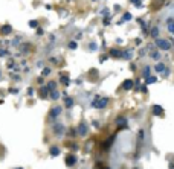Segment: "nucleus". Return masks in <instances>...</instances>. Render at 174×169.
<instances>
[{
  "label": "nucleus",
  "instance_id": "1",
  "mask_svg": "<svg viewBox=\"0 0 174 169\" xmlns=\"http://www.w3.org/2000/svg\"><path fill=\"white\" fill-rule=\"evenodd\" d=\"M156 46L160 49V50H169L172 47V43L171 40H166V38H156Z\"/></svg>",
  "mask_w": 174,
  "mask_h": 169
},
{
  "label": "nucleus",
  "instance_id": "2",
  "mask_svg": "<svg viewBox=\"0 0 174 169\" xmlns=\"http://www.w3.org/2000/svg\"><path fill=\"white\" fill-rule=\"evenodd\" d=\"M107 104H109V98H96L92 102V107H95V108H106Z\"/></svg>",
  "mask_w": 174,
  "mask_h": 169
},
{
  "label": "nucleus",
  "instance_id": "3",
  "mask_svg": "<svg viewBox=\"0 0 174 169\" xmlns=\"http://www.w3.org/2000/svg\"><path fill=\"white\" fill-rule=\"evenodd\" d=\"M64 131H66V126H64L63 123H55V125H54V134H55L58 139L63 137Z\"/></svg>",
  "mask_w": 174,
  "mask_h": 169
},
{
  "label": "nucleus",
  "instance_id": "4",
  "mask_svg": "<svg viewBox=\"0 0 174 169\" xmlns=\"http://www.w3.org/2000/svg\"><path fill=\"white\" fill-rule=\"evenodd\" d=\"M61 113H63V108H61L60 105L52 107V108H50V111H49V119H55V117H58Z\"/></svg>",
  "mask_w": 174,
  "mask_h": 169
},
{
  "label": "nucleus",
  "instance_id": "5",
  "mask_svg": "<svg viewBox=\"0 0 174 169\" xmlns=\"http://www.w3.org/2000/svg\"><path fill=\"white\" fill-rule=\"evenodd\" d=\"M87 131H89V126H87V123H79V126H78V129H76V133H78V136L79 137H84V136H87Z\"/></svg>",
  "mask_w": 174,
  "mask_h": 169
},
{
  "label": "nucleus",
  "instance_id": "6",
  "mask_svg": "<svg viewBox=\"0 0 174 169\" xmlns=\"http://www.w3.org/2000/svg\"><path fill=\"white\" fill-rule=\"evenodd\" d=\"M151 113L154 114V116H163V113H165V110H163V107L162 105H153L151 107Z\"/></svg>",
  "mask_w": 174,
  "mask_h": 169
},
{
  "label": "nucleus",
  "instance_id": "7",
  "mask_svg": "<svg viewBox=\"0 0 174 169\" xmlns=\"http://www.w3.org/2000/svg\"><path fill=\"white\" fill-rule=\"evenodd\" d=\"M76 161H78V158H76V155H73V154H69L67 157H66V166H75L76 164Z\"/></svg>",
  "mask_w": 174,
  "mask_h": 169
},
{
  "label": "nucleus",
  "instance_id": "8",
  "mask_svg": "<svg viewBox=\"0 0 174 169\" xmlns=\"http://www.w3.org/2000/svg\"><path fill=\"white\" fill-rule=\"evenodd\" d=\"M133 87H134V82H133V79H125V81L122 82V85H121V88H122V90H125V91L131 90Z\"/></svg>",
  "mask_w": 174,
  "mask_h": 169
},
{
  "label": "nucleus",
  "instance_id": "9",
  "mask_svg": "<svg viewBox=\"0 0 174 169\" xmlns=\"http://www.w3.org/2000/svg\"><path fill=\"white\" fill-rule=\"evenodd\" d=\"M116 125L119 128H127L128 126V122H127V119L124 116H119V117H116Z\"/></svg>",
  "mask_w": 174,
  "mask_h": 169
},
{
  "label": "nucleus",
  "instance_id": "10",
  "mask_svg": "<svg viewBox=\"0 0 174 169\" xmlns=\"http://www.w3.org/2000/svg\"><path fill=\"white\" fill-rule=\"evenodd\" d=\"M11 32H12V28H11L9 25H5V26H2V28H0V35H3V37L9 35Z\"/></svg>",
  "mask_w": 174,
  "mask_h": 169
},
{
  "label": "nucleus",
  "instance_id": "11",
  "mask_svg": "<svg viewBox=\"0 0 174 169\" xmlns=\"http://www.w3.org/2000/svg\"><path fill=\"white\" fill-rule=\"evenodd\" d=\"M113 140H115V136H112L109 140H106V142L101 145V149H103V151H109V148H110V145L113 143Z\"/></svg>",
  "mask_w": 174,
  "mask_h": 169
},
{
  "label": "nucleus",
  "instance_id": "12",
  "mask_svg": "<svg viewBox=\"0 0 174 169\" xmlns=\"http://www.w3.org/2000/svg\"><path fill=\"white\" fill-rule=\"evenodd\" d=\"M109 55L113 57V58H121V57H122V52H121L119 49L113 47V49H110V53H109Z\"/></svg>",
  "mask_w": 174,
  "mask_h": 169
},
{
  "label": "nucleus",
  "instance_id": "13",
  "mask_svg": "<svg viewBox=\"0 0 174 169\" xmlns=\"http://www.w3.org/2000/svg\"><path fill=\"white\" fill-rule=\"evenodd\" d=\"M49 93H50V91L47 90V87H41V88H40V91H38V96H40L41 99H46Z\"/></svg>",
  "mask_w": 174,
  "mask_h": 169
},
{
  "label": "nucleus",
  "instance_id": "14",
  "mask_svg": "<svg viewBox=\"0 0 174 169\" xmlns=\"http://www.w3.org/2000/svg\"><path fill=\"white\" fill-rule=\"evenodd\" d=\"M166 69V66L163 64V63H157L156 66H154V70L157 72V73H163V70Z\"/></svg>",
  "mask_w": 174,
  "mask_h": 169
},
{
  "label": "nucleus",
  "instance_id": "15",
  "mask_svg": "<svg viewBox=\"0 0 174 169\" xmlns=\"http://www.w3.org/2000/svg\"><path fill=\"white\" fill-rule=\"evenodd\" d=\"M166 29H168L169 34H174V20H172V19H169V20L166 22Z\"/></svg>",
  "mask_w": 174,
  "mask_h": 169
},
{
  "label": "nucleus",
  "instance_id": "16",
  "mask_svg": "<svg viewBox=\"0 0 174 169\" xmlns=\"http://www.w3.org/2000/svg\"><path fill=\"white\" fill-rule=\"evenodd\" d=\"M131 57H133V50L128 49V50H124V52H122V57H121V58H124V60H131Z\"/></svg>",
  "mask_w": 174,
  "mask_h": 169
},
{
  "label": "nucleus",
  "instance_id": "17",
  "mask_svg": "<svg viewBox=\"0 0 174 169\" xmlns=\"http://www.w3.org/2000/svg\"><path fill=\"white\" fill-rule=\"evenodd\" d=\"M49 154H50L52 157H58V155H60V148H58V146H52V148L49 149Z\"/></svg>",
  "mask_w": 174,
  "mask_h": 169
},
{
  "label": "nucleus",
  "instance_id": "18",
  "mask_svg": "<svg viewBox=\"0 0 174 169\" xmlns=\"http://www.w3.org/2000/svg\"><path fill=\"white\" fill-rule=\"evenodd\" d=\"M150 35L153 37V38H157L159 37V28H151V31H150Z\"/></svg>",
  "mask_w": 174,
  "mask_h": 169
},
{
  "label": "nucleus",
  "instance_id": "19",
  "mask_svg": "<svg viewBox=\"0 0 174 169\" xmlns=\"http://www.w3.org/2000/svg\"><path fill=\"white\" fill-rule=\"evenodd\" d=\"M150 57H151L153 60H159V58H160V53H159L157 50H154V49H153V50L150 52Z\"/></svg>",
  "mask_w": 174,
  "mask_h": 169
},
{
  "label": "nucleus",
  "instance_id": "20",
  "mask_svg": "<svg viewBox=\"0 0 174 169\" xmlns=\"http://www.w3.org/2000/svg\"><path fill=\"white\" fill-rule=\"evenodd\" d=\"M156 81H157L156 76H147V78H145V84H154Z\"/></svg>",
  "mask_w": 174,
  "mask_h": 169
},
{
  "label": "nucleus",
  "instance_id": "21",
  "mask_svg": "<svg viewBox=\"0 0 174 169\" xmlns=\"http://www.w3.org/2000/svg\"><path fill=\"white\" fill-rule=\"evenodd\" d=\"M46 87H47V90H49V91H52V90H55V87H57V82H55V81H49Z\"/></svg>",
  "mask_w": 174,
  "mask_h": 169
},
{
  "label": "nucleus",
  "instance_id": "22",
  "mask_svg": "<svg viewBox=\"0 0 174 169\" xmlns=\"http://www.w3.org/2000/svg\"><path fill=\"white\" fill-rule=\"evenodd\" d=\"M61 82H63V84H64V85L67 87V85L70 84V79H69V78H67L66 75H61Z\"/></svg>",
  "mask_w": 174,
  "mask_h": 169
},
{
  "label": "nucleus",
  "instance_id": "23",
  "mask_svg": "<svg viewBox=\"0 0 174 169\" xmlns=\"http://www.w3.org/2000/svg\"><path fill=\"white\" fill-rule=\"evenodd\" d=\"M29 26H31L32 29H38V22H37V20H31V22H29Z\"/></svg>",
  "mask_w": 174,
  "mask_h": 169
},
{
  "label": "nucleus",
  "instance_id": "24",
  "mask_svg": "<svg viewBox=\"0 0 174 169\" xmlns=\"http://www.w3.org/2000/svg\"><path fill=\"white\" fill-rule=\"evenodd\" d=\"M66 107H67V108L73 107V99H72V98H66Z\"/></svg>",
  "mask_w": 174,
  "mask_h": 169
},
{
  "label": "nucleus",
  "instance_id": "25",
  "mask_svg": "<svg viewBox=\"0 0 174 169\" xmlns=\"http://www.w3.org/2000/svg\"><path fill=\"white\" fill-rule=\"evenodd\" d=\"M130 2H131L136 8H141V6H142V0H130Z\"/></svg>",
  "mask_w": 174,
  "mask_h": 169
},
{
  "label": "nucleus",
  "instance_id": "26",
  "mask_svg": "<svg viewBox=\"0 0 174 169\" xmlns=\"http://www.w3.org/2000/svg\"><path fill=\"white\" fill-rule=\"evenodd\" d=\"M122 20H124V22H130V20H131V14H130V12H125L124 17H122Z\"/></svg>",
  "mask_w": 174,
  "mask_h": 169
},
{
  "label": "nucleus",
  "instance_id": "27",
  "mask_svg": "<svg viewBox=\"0 0 174 169\" xmlns=\"http://www.w3.org/2000/svg\"><path fill=\"white\" fill-rule=\"evenodd\" d=\"M47 75H50V69L49 67H44L43 69V76H47Z\"/></svg>",
  "mask_w": 174,
  "mask_h": 169
},
{
  "label": "nucleus",
  "instance_id": "28",
  "mask_svg": "<svg viewBox=\"0 0 174 169\" xmlns=\"http://www.w3.org/2000/svg\"><path fill=\"white\" fill-rule=\"evenodd\" d=\"M147 76H150V67L148 66L144 69V78H147Z\"/></svg>",
  "mask_w": 174,
  "mask_h": 169
},
{
  "label": "nucleus",
  "instance_id": "29",
  "mask_svg": "<svg viewBox=\"0 0 174 169\" xmlns=\"http://www.w3.org/2000/svg\"><path fill=\"white\" fill-rule=\"evenodd\" d=\"M76 46H78L76 41H70V43H69V47H70V49H76Z\"/></svg>",
  "mask_w": 174,
  "mask_h": 169
},
{
  "label": "nucleus",
  "instance_id": "30",
  "mask_svg": "<svg viewBox=\"0 0 174 169\" xmlns=\"http://www.w3.org/2000/svg\"><path fill=\"white\" fill-rule=\"evenodd\" d=\"M89 47H90V50H96V49H98V44H96V43H92Z\"/></svg>",
  "mask_w": 174,
  "mask_h": 169
},
{
  "label": "nucleus",
  "instance_id": "31",
  "mask_svg": "<svg viewBox=\"0 0 174 169\" xmlns=\"http://www.w3.org/2000/svg\"><path fill=\"white\" fill-rule=\"evenodd\" d=\"M137 90H141L142 93H147V85H142L141 88H137Z\"/></svg>",
  "mask_w": 174,
  "mask_h": 169
},
{
  "label": "nucleus",
  "instance_id": "32",
  "mask_svg": "<svg viewBox=\"0 0 174 169\" xmlns=\"http://www.w3.org/2000/svg\"><path fill=\"white\" fill-rule=\"evenodd\" d=\"M0 57H6V50L5 49H0Z\"/></svg>",
  "mask_w": 174,
  "mask_h": 169
},
{
  "label": "nucleus",
  "instance_id": "33",
  "mask_svg": "<svg viewBox=\"0 0 174 169\" xmlns=\"http://www.w3.org/2000/svg\"><path fill=\"white\" fill-rule=\"evenodd\" d=\"M0 75H2V72H0Z\"/></svg>",
  "mask_w": 174,
  "mask_h": 169
}]
</instances>
